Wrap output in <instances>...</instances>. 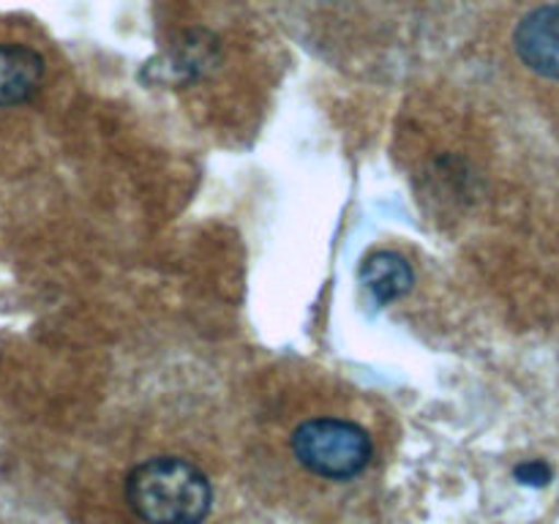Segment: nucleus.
Instances as JSON below:
<instances>
[{
	"label": "nucleus",
	"mask_w": 559,
	"mask_h": 524,
	"mask_svg": "<svg viewBox=\"0 0 559 524\" xmlns=\"http://www.w3.org/2000/svg\"><path fill=\"white\" fill-rule=\"evenodd\" d=\"M126 502L145 524H202L213 486L189 458L153 456L126 475Z\"/></svg>",
	"instance_id": "f257e3e1"
},
{
	"label": "nucleus",
	"mask_w": 559,
	"mask_h": 524,
	"mask_svg": "<svg viewBox=\"0 0 559 524\" xmlns=\"http://www.w3.org/2000/svg\"><path fill=\"white\" fill-rule=\"evenodd\" d=\"M295 462L322 480H355L374 458V442L360 420L347 415H309L289 437Z\"/></svg>",
	"instance_id": "f03ea898"
},
{
	"label": "nucleus",
	"mask_w": 559,
	"mask_h": 524,
	"mask_svg": "<svg viewBox=\"0 0 559 524\" xmlns=\"http://www.w3.org/2000/svg\"><path fill=\"white\" fill-rule=\"evenodd\" d=\"M519 66L544 87H559V0L540 3L522 14L513 27Z\"/></svg>",
	"instance_id": "7ed1b4c3"
},
{
	"label": "nucleus",
	"mask_w": 559,
	"mask_h": 524,
	"mask_svg": "<svg viewBox=\"0 0 559 524\" xmlns=\"http://www.w3.org/2000/svg\"><path fill=\"white\" fill-rule=\"evenodd\" d=\"M44 80V58L25 44H0V107L31 102Z\"/></svg>",
	"instance_id": "20e7f679"
},
{
	"label": "nucleus",
	"mask_w": 559,
	"mask_h": 524,
	"mask_svg": "<svg viewBox=\"0 0 559 524\" xmlns=\"http://www.w3.org/2000/svg\"><path fill=\"white\" fill-rule=\"evenodd\" d=\"M364 282L380 303H391V300L402 298L407 293L409 284H413V271L399 254L380 251V254H371L366 260Z\"/></svg>",
	"instance_id": "39448f33"
},
{
	"label": "nucleus",
	"mask_w": 559,
	"mask_h": 524,
	"mask_svg": "<svg viewBox=\"0 0 559 524\" xmlns=\"http://www.w3.org/2000/svg\"><path fill=\"white\" fill-rule=\"evenodd\" d=\"M519 478H524L527 484H544L549 478V469L544 464H533V467H522L519 469Z\"/></svg>",
	"instance_id": "423d86ee"
},
{
	"label": "nucleus",
	"mask_w": 559,
	"mask_h": 524,
	"mask_svg": "<svg viewBox=\"0 0 559 524\" xmlns=\"http://www.w3.org/2000/svg\"><path fill=\"white\" fill-rule=\"evenodd\" d=\"M0 524H25V522H16V519H9V516H0Z\"/></svg>",
	"instance_id": "0eeeda50"
}]
</instances>
